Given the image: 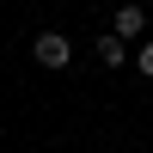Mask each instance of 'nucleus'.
I'll list each match as a JSON object with an SVG mask.
<instances>
[{
    "mask_svg": "<svg viewBox=\"0 0 153 153\" xmlns=\"http://www.w3.org/2000/svg\"><path fill=\"white\" fill-rule=\"evenodd\" d=\"M31 55L43 61V68H68V55H74V49H68V37H61V31H43V37L31 43Z\"/></svg>",
    "mask_w": 153,
    "mask_h": 153,
    "instance_id": "1",
    "label": "nucleus"
},
{
    "mask_svg": "<svg viewBox=\"0 0 153 153\" xmlns=\"http://www.w3.org/2000/svg\"><path fill=\"white\" fill-rule=\"evenodd\" d=\"M98 61H104V68H123V61H129V49H123V37H117V31L98 37Z\"/></svg>",
    "mask_w": 153,
    "mask_h": 153,
    "instance_id": "2",
    "label": "nucleus"
},
{
    "mask_svg": "<svg viewBox=\"0 0 153 153\" xmlns=\"http://www.w3.org/2000/svg\"><path fill=\"white\" fill-rule=\"evenodd\" d=\"M141 25H147L141 6H117V37H123V43H129V37H141Z\"/></svg>",
    "mask_w": 153,
    "mask_h": 153,
    "instance_id": "3",
    "label": "nucleus"
},
{
    "mask_svg": "<svg viewBox=\"0 0 153 153\" xmlns=\"http://www.w3.org/2000/svg\"><path fill=\"white\" fill-rule=\"evenodd\" d=\"M135 68H141V74H147V80H153V43L141 49V55H135Z\"/></svg>",
    "mask_w": 153,
    "mask_h": 153,
    "instance_id": "4",
    "label": "nucleus"
}]
</instances>
